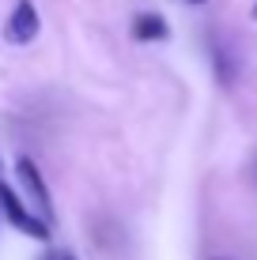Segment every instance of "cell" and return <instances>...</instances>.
<instances>
[{
    "instance_id": "6da1fadb",
    "label": "cell",
    "mask_w": 257,
    "mask_h": 260,
    "mask_svg": "<svg viewBox=\"0 0 257 260\" xmlns=\"http://www.w3.org/2000/svg\"><path fill=\"white\" fill-rule=\"evenodd\" d=\"M0 211H4V219L12 222L15 230H19L23 238H34V241H49V222L42 219V215L31 211V204H23L19 196L8 189L4 181H0Z\"/></svg>"
},
{
    "instance_id": "7a4b0ae2",
    "label": "cell",
    "mask_w": 257,
    "mask_h": 260,
    "mask_svg": "<svg viewBox=\"0 0 257 260\" xmlns=\"http://www.w3.org/2000/svg\"><path fill=\"white\" fill-rule=\"evenodd\" d=\"M15 174H19V181H23V189H26V200H31V211H38L42 219L53 226V196H49V185H46V177H42V170L34 166V158H19L15 162Z\"/></svg>"
},
{
    "instance_id": "3957f363",
    "label": "cell",
    "mask_w": 257,
    "mask_h": 260,
    "mask_svg": "<svg viewBox=\"0 0 257 260\" xmlns=\"http://www.w3.org/2000/svg\"><path fill=\"white\" fill-rule=\"evenodd\" d=\"M38 30H42L38 8H34L31 0H15L12 15H8V23H4V38L12 42V46H31V42L38 38Z\"/></svg>"
},
{
    "instance_id": "277c9868",
    "label": "cell",
    "mask_w": 257,
    "mask_h": 260,
    "mask_svg": "<svg viewBox=\"0 0 257 260\" xmlns=\"http://www.w3.org/2000/svg\"><path fill=\"white\" fill-rule=\"evenodd\" d=\"M132 38H136V42H166V38H170V26H166L163 15L140 12L136 19H132Z\"/></svg>"
},
{
    "instance_id": "5b68a950",
    "label": "cell",
    "mask_w": 257,
    "mask_h": 260,
    "mask_svg": "<svg viewBox=\"0 0 257 260\" xmlns=\"http://www.w3.org/2000/svg\"><path fill=\"white\" fill-rule=\"evenodd\" d=\"M212 68H216V79H219V83H227V87L235 83V60H231V53H227L223 46L212 49Z\"/></svg>"
},
{
    "instance_id": "8992f818",
    "label": "cell",
    "mask_w": 257,
    "mask_h": 260,
    "mask_svg": "<svg viewBox=\"0 0 257 260\" xmlns=\"http://www.w3.org/2000/svg\"><path fill=\"white\" fill-rule=\"evenodd\" d=\"M253 177H257V158H253Z\"/></svg>"
},
{
    "instance_id": "52a82bcc",
    "label": "cell",
    "mask_w": 257,
    "mask_h": 260,
    "mask_svg": "<svg viewBox=\"0 0 257 260\" xmlns=\"http://www.w3.org/2000/svg\"><path fill=\"white\" fill-rule=\"evenodd\" d=\"M189 4H205V0H189Z\"/></svg>"
},
{
    "instance_id": "ba28073f",
    "label": "cell",
    "mask_w": 257,
    "mask_h": 260,
    "mask_svg": "<svg viewBox=\"0 0 257 260\" xmlns=\"http://www.w3.org/2000/svg\"><path fill=\"white\" fill-rule=\"evenodd\" d=\"M253 19H257V4H253Z\"/></svg>"
},
{
    "instance_id": "9c48e42d",
    "label": "cell",
    "mask_w": 257,
    "mask_h": 260,
    "mask_svg": "<svg viewBox=\"0 0 257 260\" xmlns=\"http://www.w3.org/2000/svg\"><path fill=\"white\" fill-rule=\"evenodd\" d=\"M61 260H76V256H61Z\"/></svg>"
}]
</instances>
